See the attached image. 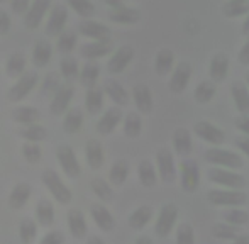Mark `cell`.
Wrapping results in <instances>:
<instances>
[{"label": "cell", "instance_id": "cell-1", "mask_svg": "<svg viewBox=\"0 0 249 244\" xmlns=\"http://www.w3.org/2000/svg\"><path fill=\"white\" fill-rule=\"evenodd\" d=\"M178 221V207L175 204H164L154 222V234L164 239L171 234Z\"/></svg>", "mask_w": 249, "mask_h": 244}, {"label": "cell", "instance_id": "cell-2", "mask_svg": "<svg viewBox=\"0 0 249 244\" xmlns=\"http://www.w3.org/2000/svg\"><path fill=\"white\" fill-rule=\"evenodd\" d=\"M207 200L215 207H241L246 204L248 197L243 190H210Z\"/></svg>", "mask_w": 249, "mask_h": 244}, {"label": "cell", "instance_id": "cell-3", "mask_svg": "<svg viewBox=\"0 0 249 244\" xmlns=\"http://www.w3.org/2000/svg\"><path fill=\"white\" fill-rule=\"evenodd\" d=\"M209 180L226 188H234V190H243L244 185H246L243 176L234 172H229L227 168H212L209 172Z\"/></svg>", "mask_w": 249, "mask_h": 244}, {"label": "cell", "instance_id": "cell-4", "mask_svg": "<svg viewBox=\"0 0 249 244\" xmlns=\"http://www.w3.org/2000/svg\"><path fill=\"white\" fill-rule=\"evenodd\" d=\"M205 158L209 163L219 165V166H222V168H241V166H243V159H241L239 155H236V153H232V151H226V149H220V148L207 151Z\"/></svg>", "mask_w": 249, "mask_h": 244}, {"label": "cell", "instance_id": "cell-5", "mask_svg": "<svg viewBox=\"0 0 249 244\" xmlns=\"http://www.w3.org/2000/svg\"><path fill=\"white\" fill-rule=\"evenodd\" d=\"M180 176H181V187L185 192L192 193V192L197 190L198 183H200V172L198 166L195 161H183L180 168Z\"/></svg>", "mask_w": 249, "mask_h": 244}, {"label": "cell", "instance_id": "cell-6", "mask_svg": "<svg viewBox=\"0 0 249 244\" xmlns=\"http://www.w3.org/2000/svg\"><path fill=\"white\" fill-rule=\"evenodd\" d=\"M195 132H197L203 141L212 142V144H220V142H224V139H226V134H224L219 127H215V125L209 124V122H205V121L198 122V124L195 125Z\"/></svg>", "mask_w": 249, "mask_h": 244}, {"label": "cell", "instance_id": "cell-7", "mask_svg": "<svg viewBox=\"0 0 249 244\" xmlns=\"http://www.w3.org/2000/svg\"><path fill=\"white\" fill-rule=\"evenodd\" d=\"M92 217H93V222L105 232H112L115 227V219L104 205H93L92 207Z\"/></svg>", "mask_w": 249, "mask_h": 244}, {"label": "cell", "instance_id": "cell-8", "mask_svg": "<svg viewBox=\"0 0 249 244\" xmlns=\"http://www.w3.org/2000/svg\"><path fill=\"white\" fill-rule=\"evenodd\" d=\"M151 219H153V207H149V205H141V207H138L131 214V217H129V226H131L134 231H142L151 222Z\"/></svg>", "mask_w": 249, "mask_h": 244}, {"label": "cell", "instance_id": "cell-9", "mask_svg": "<svg viewBox=\"0 0 249 244\" xmlns=\"http://www.w3.org/2000/svg\"><path fill=\"white\" fill-rule=\"evenodd\" d=\"M158 168H160L161 178L164 182H173L175 180V165H173V156L168 149H161L158 153Z\"/></svg>", "mask_w": 249, "mask_h": 244}, {"label": "cell", "instance_id": "cell-10", "mask_svg": "<svg viewBox=\"0 0 249 244\" xmlns=\"http://www.w3.org/2000/svg\"><path fill=\"white\" fill-rule=\"evenodd\" d=\"M66 222H68V227L71 231V234L75 236L76 239H82L83 236L87 234V221L83 217V214L80 210H70L68 217H66Z\"/></svg>", "mask_w": 249, "mask_h": 244}, {"label": "cell", "instance_id": "cell-11", "mask_svg": "<svg viewBox=\"0 0 249 244\" xmlns=\"http://www.w3.org/2000/svg\"><path fill=\"white\" fill-rule=\"evenodd\" d=\"M237 234H239L237 226L227 224V222H215V224H212V236L220 239V241H232Z\"/></svg>", "mask_w": 249, "mask_h": 244}, {"label": "cell", "instance_id": "cell-12", "mask_svg": "<svg viewBox=\"0 0 249 244\" xmlns=\"http://www.w3.org/2000/svg\"><path fill=\"white\" fill-rule=\"evenodd\" d=\"M224 217V222H227V224H232V226H244L249 222V214L246 210H243V209L239 207H232L229 209V210H226L222 214Z\"/></svg>", "mask_w": 249, "mask_h": 244}, {"label": "cell", "instance_id": "cell-13", "mask_svg": "<svg viewBox=\"0 0 249 244\" xmlns=\"http://www.w3.org/2000/svg\"><path fill=\"white\" fill-rule=\"evenodd\" d=\"M37 222H39L43 227H50L54 222V210H53L51 204L46 200H41L37 205Z\"/></svg>", "mask_w": 249, "mask_h": 244}, {"label": "cell", "instance_id": "cell-14", "mask_svg": "<svg viewBox=\"0 0 249 244\" xmlns=\"http://www.w3.org/2000/svg\"><path fill=\"white\" fill-rule=\"evenodd\" d=\"M19 234H20V241L24 244H33V241L36 239V234H37L36 222L31 221V219H24L19 226Z\"/></svg>", "mask_w": 249, "mask_h": 244}, {"label": "cell", "instance_id": "cell-15", "mask_svg": "<svg viewBox=\"0 0 249 244\" xmlns=\"http://www.w3.org/2000/svg\"><path fill=\"white\" fill-rule=\"evenodd\" d=\"M177 244H195V231L192 227V224L188 222H181L177 227V236H175Z\"/></svg>", "mask_w": 249, "mask_h": 244}, {"label": "cell", "instance_id": "cell-16", "mask_svg": "<svg viewBox=\"0 0 249 244\" xmlns=\"http://www.w3.org/2000/svg\"><path fill=\"white\" fill-rule=\"evenodd\" d=\"M175 149H177L180 155H187L192 149V138L188 134V131L185 129H178L175 132Z\"/></svg>", "mask_w": 249, "mask_h": 244}, {"label": "cell", "instance_id": "cell-17", "mask_svg": "<svg viewBox=\"0 0 249 244\" xmlns=\"http://www.w3.org/2000/svg\"><path fill=\"white\" fill-rule=\"evenodd\" d=\"M48 185H50L53 195H54L56 200H58L59 204H68L70 198H71V193H70V192L66 190V188L63 187L58 180H56V178H48Z\"/></svg>", "mask_w": 249, "mask_h": 244}, {"label": "cell", "instance_id": "cell-18", "mask_svg": "<svg viewBox=\"0 0 249 244\" xmlns=\"http://www.w3.org/2000/svg\"><path fill=\"white\" fill-rule=\"evenodd\" d=\"M31 192L27 187H17L16 190H14L12 197H10V207L12 209H20L24 204H26V200L29 198Z\"/></svg>", "mask_w": 249, "mask_h": 244}, {"label": "cell", "instance_id": "cell-19", "mask_svg": "<svg viewBox=\"0 0 249 244\" xmlns=\"http://www.w3.org/2000/svg\"><path fill=\"white\" fill-rule=\"evenodd\" d=\"M139 176H141V182L144 187H153L156 183V173H154L153 166L148 161H144L139 168Z\"/></svg>", "mask_w": 249, "mask_h": 244}, {"label": "cell", "instance_id": "cell-20", "mask_svg": "<svg viewBox=\"0 0 249 244\" xmlns=\"http://www.w3.org/2000/svg\"><path fill=\"white\" fill-rule=\"evenodd\" d=\"M234 95H236V104L239 107L241 112H249V97L243 88H234Z\"/></svg>", "mask_w": 249, "mask_h": 244}, {"label": "cell", "instance_id": "cell-21", "mask_svg": "<svg viewBox=\"0 0 249 244\" xmlns=\"http://www.w3.org/2000/svg\"><path fill=\"white\" fill-rule=\"evenodd\" d=\"M63 241H65V238H63L61 232L51 231V232H48L43 239H41V244H63Z\"/></svg>", "mask_w": 249, "mask_h": 244}, {"label": "cell", "instance_id": "cell-22", "mask_svg": "<svg viewBox=\"0 0 249 244\" xmlns=\"http://www.w3.org/2000/svg\"><path fill=\"white\" fill-rule=\"evenodd\" d=\"M125 175H127V170H125V166L119 165L117 168L114 170V173H112V178H114L115 183H122L125 180Z\"/></svg>", "mask_w": 249, "mask_h": 244}, {"label": "cell", "instance_id": "cell-23", "mask_svg": "<svg viewBox=\"0 0 249 244\" xmlns=\"http://www.w3.org/2000/svg\"><path fill=\"white\" fill-rule=\"evenodd\" d=\"M95 192L100 195L102 198H104V200H108V198H112V192L108 190L105 185H102V183H99V185L95 183Z\"/></svg>", "mask_w": 249, "mask_h": 244}, {"label": "cell", "instance_id": "cell-24", "mask_svg": "<svg viewBox=\"0 0 249 244\" xmlns=\"http://www.w3.org/2000/svg\"><path fill=\"white\" fill-rule=\"evenodd\" d=\"M236 125L241 129V131L246 132V134L249 136V117H241V119H237Z\"/></svg>", "mask_w": 249, "mask_h": 244}, {"label": "cell", "instance_id": "cell-25", "mask_svg": "<svg viewBox=\"0 0 249 244\" xmlns=\"http://www.w3.org/2000/svg\"><path fill=\"white\" fill-rule=\"evenodd\" d=\"M236 144L239 146V149H243V151L249 156V138H241V139H237Z\"/></svg>", "mask_w": 249, "mask_h": 244}, {"label": "cell", "instance_id": "cell-26", "mask_svg": "<svg viewBox=\"0 0 249 244\" xmlns=\"http://www.w3.org/2000/svg\"><path fill=\"white\" fill-rule=\"evenodd\" d=\"M231 244H249V234H237Z\"/></svg>", "mask_w": 249, "mask_h": 244}, {"label": "cell", "instance_id": "cell-27", "mask_svg": "<svg viewBox=\"0 0 249 244\" xmlns=\"http://www.w3.org/2000/svg\"><path fill=\"white\" fill-rule=\"evenodd\" d=\"M134 244H153V239H151L149 236H139L134 241Z\"/></svg>", "mask_w": 249, "mask_h": 244}, {"label": "cell", "instance_id": "cell-28", "mask_svg": "<svg viewBox=\"0 0 249 244\" xmlns=\"http://www.w3.org/2000/svg\"><path fill=\"white\" fill-rule=\"evenodd\" d=\"M87 244H105V243H104V239L99 238V236H90Z\"/></svg>", "mask_w": 249, "mask_h": 244}]
</instances>
